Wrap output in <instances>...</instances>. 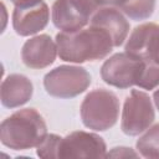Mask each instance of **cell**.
<instances>
[{
	"mask_svg": "<svg viewBox=\"0 0 159 159\" xmlns=\"http://www.w3.org/2000/svg\"><path fill=\"white\" fill-rule=\"evenodd\" d=\"M56 45L61 60L76 63L102 60L114 47L109 34L94 25L73 32H58Z\"/></svg>",
	"mask_w": 159,
	"mask_h": 159,
	"instance_id": "6da1fadb",
	"label": "cell"
},
{
	"mask_svg": "<svg viewBox=\"0 0 159 159\" xmlns=\"http://www.w3.org/2000/svg\"><path fill=\"white\" fill-rule=\"evenodd\" d=\"M46 135V123L42 116L34 108H25L12 113L0 125L1 143L14 150H26L37 147Z\"/></svg>",
	"mask_w": 159,
	"mask_h": 159,
	"instance_id": "7a4b0ae2",
	"label": "cell"
},
{
	"mask_svg": "<svg viewBox=\"0 0 159 159\" xmlns=\"http://www.w3.org/2000/svg\"><path fill=\"white\" fill-rule=\"evenodd\" d=\"M82 123L93 130L103 132L112 128L119 116V99L112 91L93 89L81 104Z\"/></svg>",
	"mask_w": 159,
	"mask_h": 159,
	"instance_id": "3957f363",
	"label": "cell"
},
{
	"mask_svg": "<svg viewBox=\"0 0 159 159\" xmlns=\"http://www.w3.org/2000/svg\"><path fill=\"white\" fill-rule=\"evenodd\" d=\"M91 84V75L80 66H58L43 77V86L48 94L57 98H72L83 93Z\"/></svg>",
	"mask_w": 159,
	"mask_h": 159,
	"instance_id": "277c9868",
	"label": "cell"
},
{
	"mask_svg": "<svg viewBox=\"0 0 159 159\" xmlns=\"http://www.w3.org/2000/svg\"><path fill=\"white\" fill-rule=\"evenodd\" d=\"M147 67V61L135 58L127 52L116 53L101 67L102 80L111 86L117 88H129L132 86H138L143 78Z\"/></svg>",
	"mask_w": 159,
	"mask_h": 159,
	"instance_id": "5b68a950",
	"label": "cell"
},
{
	"mask_svg": "<svg viewBox=\"0 0 159 159\" xmlns=\"http://www.w3.org/2000/svg\"><path fill=\"white\" fill-rule=\"evenodd\" d=\"M155 112L149 96L139 89H132L122 111L120 128L127 135H138L154 122Z\"/></svg>",
	"mask_w": 159,
	"mask_h": 159,
	"instance_id": "8992f818",
	"label": "cell"
},
{
	"mask_svg": "<svg viewBox=\"0 0 159 159\" xmlns=\"http://www.w3.org/2000/svg\"><path fill=\"white\" fill-rule=\"evenodd\" d=\"M107 145L102 137L83 130L60 137L56 158H104Z\"/></svg>",
	"mask_w": 159,
	"mask_h": 159,
	"instance_id": "52a82bcc",
	"label": "cell"
},
{
	"mask_svg": "<svg viewBox=\"0 0 159 159\" xmlns=\"http://www.w3.org/2000/svg\"><path fill=\"white\" fill-rule=\"evenodd\" d=\"M124 50L135 58L159 65V25L145 22L137 26L127 40Z\"/></svg>",
	"mask_w": 159,
	"mask_h": 159,
	"instance_id": "ba28073f",
	"label": "cell"
},
{
	"mask_svg": "<svg viewBox=\"0 0 159 159\" xmlns=\"http://www.w3.org/2000/svg\"><path fill=\"white\" fill-rule=\"evenodd\" d=\"M57 53V45L48 35L42 34L31 37L24 43L21 50V58L25 66L41 70L52 65Z\"/></svg>",
	"mask_w": 159,
	"mask_h": 159,
	"instance_id": "9c48e42d",
	"label": "cell"
},
{
	"mask_svg": "<svg viewBox=\"0 0 159 159\" xmlns=\"http://www.w3.org/2000/svg\"><path fill=\"white\" fill-rule=\"evenodd\" d=\"M50 10L41 1L34 6L16 7L12 12V27L20 36H30L43 30L48 24Z\"/></svg>",
	"mask_w": 159,
	"mask_h": 159,
	"instance_id": "30bf717a",
	"label": "cell"
},
{
	"mask_svg": "<svg viewBox=\"0 0 159 159\" xmlns=\"http://www.w3.org/2000/svg\"><path fill=\"white\" fill-rule=\"evenodd\" d=\"M89 25H94L106 30L112 37L114 47H118L124 42L130 27L128 20L124 17L122 11L111 6L99 7L92 15Z\"/></svg>",
	"mask_w": 159,
	"mask_h": 159,
	"instance_id": "8fae6325",
	"label": "cell"
},
{
	"mask_svg": "<svg viewBox=\"0 0 159 159\" xmlns=\"http://www.w3.org/2000/svg\"><path fill=\"white\" fill-rule=\"evenodd\" d=\"M91 20L73 0H56L52 5L53 25L66 32H73L83 29Z\"/></svg>",
	"mask_w": 159,
	"mask_h": 159,
	"instance_id": "7c38bea8",
	"label": "cell"
},
{
	"mask_svg": "<svg viewBox=\"0 0 159 159\" xmlns=\"http://www.w3.org/2000/svg\"><path fill=\"white\" fill-rule=\"evenodd\" d=\"M34 93L32 82L24 75H9L1 83L0 98L2 106L16 108L29 102Z\"/></svg>",
	"mask_w": 159,
	"mask_h": 159,
	"instance_id": "4fadbf2b",
	"label": "cell"
},
{
	"mask_svg": "<svg viewBox=\"0 0 159 159\" xmlns=\"http://www.w3.org/2000/svg\"><path fill=\"white\" fill-rule=\"evenodd\" d=\"M98 7L111 6L132 20H145L154 12L155 0H93Z\"/></svg>",
	"mask_w": 159,
	"mask_h": 159,
	"instance_id": "5bb4252c",
	"label": "cell"
},
{
	"mask_svg": "<svg viewBox=\"0 0 159 159\" xmlns=\"http://www.w3.org/2000/svg\"><path fill=\"white\" fill-rule=\"evenodd\" d=\"M137 150L144 158H159V123L150 127L137 140Z\"/></svg>",
	"mask_w": 159,
	"mask_h": 159,
	"instance_id": "9a60e30c",
	"label": "cell"
},
{
	"mask_svg": "<svg viewBox=\"0 0 159 159\" xmlns=\"http://www.w3.org/2000/svg\"><path fill=\"white\" fill-rule=\"evenodd\" d=\"M106 157L127 158V157H138V154L135 152H133L130 148H127V147H117V148H113Z\"/></svg>",
	"mask_w": 159,
	"mask_h": 159,
	"instance_id": "2e32d148",
	"label": "cell"
},
{
	"mask_svg": "<svg viewBox=\"0 0 159 159\" xmlns=\"http://www.w3.org/2000/svg\"><path fill=\"white\" fill-rule=\"evenodd\" d=\"M16 7H27V6H34L42 0H10Z\"/></svg>",
	"mask_w": 159,
	"mask_h": 159,
	"instance_id": "e0dca14e",
	"label": "cell"
},
{
	"mask_svg": "<svg viewBox=\"0 0 159 159\" xmlns=\"http://www.w3.org/2000/svg\"><path fill=\"white\" fill-rule=\"evenodd\" d=\"M153 99H154V104H155V107L159 109V89H157V91L153 93Z\"/></svg>",
	"mask_w": 159,
	"mask_h": 159,
	"instance_id": "ac0fdd59",
	"label": "cell"
}]
</instances>
